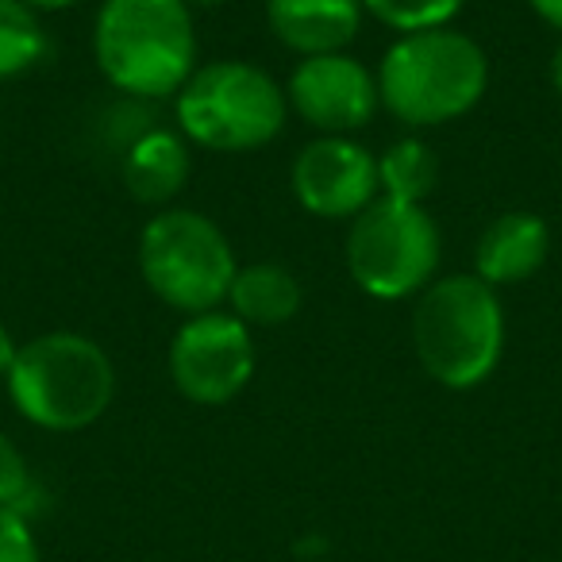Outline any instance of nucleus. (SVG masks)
Returning a JSON list of instances; mask_svg holds the SVG:
<instances>
[{"mask_svg":"<svg viewBox=\"0 0 562 562\" xmlns=\"http://www.w3.org/2000/svg\"><path fill=\"white\" fill-rule=\"evenodd\" d=\"M101 78L132 101H162L196 70V24L186 0H101L93 20Z\"/></svg>","mask_w":562,"mask_h":562,"instance_id":"1","label":"nucleus"},{"mask_svg":"<svg viewBox=\"0 0 562 562\" xmlns=\"http://www.w3.org/2000/svg\"><path fill=\"white\" fill-rule=\"evenodd\" d=\"M490 89V58L482 43L454 27L397 35L378 63V97L397 124L413 132L470 116Z\"/></svg>","mask_w":562,"mask_h":562,"instance_id":"2","label":"nucleus"},{"mask_svg":"<svg viewBox=\"0 0 562 562\" xmlns=\"http://www.w3.org/2000/svg\"><path fill=\"white\" fill-rule=\"evenodd\" d=\"M413 347L424 374L467 393L490 382L505 359V308L477 273H447L416 297Z\"/></svg>","mask_w":562,"mask_h":562,"instance_id":"3","label":"nucleus"},{"mask_svg":"<svg viewBox=\"0 0 562 562\" xmlns=\"http://www.w3.org/2000/svg\"><path fill=\"white\" fill-rule=\"evenodd\" d=\"M9 401L27 424L55 436L86 431L116 397V367L97 339L81 331H43L20 344L12 362Z\"/></svg>","mask_w":562,"mask_h":562,"instance_id":"4","label":"nucleus"},{"mask_svg":"<svg viewBox=\"0 0 562 562\" xmlns=\"http://www.w3.org/2000/svg\"><path fill=\"white\" fill-rule=\"evenodd\" d=\"M178 132L193 147L220 155H247L262 150L285 132L290 101L285 89L255 63L216 58L189 74L173 97Z\"/></svg>","mask_w":562,"mask_h":562,"instance_id":"5","label":"nucleus"},{"mask_svg":"<svg viewBox=\"0 0 562 562\" xmlns=\"http://www.w3.org/2000/svg\"><path fill=\"white\" fill-rule=\"evenodd\" d=\"M239 270L224 227L196 209H158L139 232V273L147 290L181 316L227 305Z\"/></svg>","mask_w":562,"mask_h":562,"instance_id":"6","label":"nucleus"},{"mask_svg":"<svg viewBox=\"0 0 562 562\" xmlns=\"http://www.w3.org/2000/svg\"><path fill=\"white\" fill-rule=\"evenodd\" d=\"M344 258L351 281L367 297H420L436 281L439 258H443V235L424 204L378 196L347 227Z\"/></svg>","mask_w":562,"mask_h":562,"instance_id":"7","label":"nucleus"},{"mask_svg":"<svg viewBox=\"0 0 562 562\" xmlns=\"http://www.w3.org/2000/svg\"><path fill=\"white\" fill-rule=\"evenodd\" d=\"M170 382L189 405H232L258 367L255 336L227 308L186 316L170 339Z\"/></svg>","mask_w":562,"mask_h":562,"instance_id":"8","label":"nucleus"},{"mask_svg":"<svg viewBox=\"0 0 562 562\" xmlns=\"http://www.w3.org/2000/svg\"><path fill=\"white\" fill-rule=\"evenodd\" d=\"M285 101L321 135H355L382 109L378 74L347 50L301 58L285 81Z\"/></svg>","mask_w":562,"mask_h":562,"instance_id":"9","label":"nucleus"},{"mask_svg":"<svg viewBox=\"0 0 562 562\" xmlns=\"http://www.w3.org/2000/svg\"><path fill=\"white\" fill-rule=\"evenodd\" d=\"M290 186L308 216L351 224L367 204L382 196L378 155L351 135H321L297 150Z\"/></svg>","mask_w":562,"mask_h":562,"instance_id":"10","label":"nucleus"},{"mask_svg":"<svg viewBox=\"0 0 562 562\" xmlns=\"http://www.w3.org/2000/svg\"><path fill=\"white\" fill-rule=\"evenodd\" d=\"M362 0H266V27L301 58L336 55L362 27Z\"/></svg>","mask_w":562,"mask_h":562,"instance_id":"11","label":"nucleus"},{"mask_svg":"<svg viewBox=\"0 0 562 562\" xmlns=\"http://www.w3.org/2000/svg\"><path fill=\"white\" fill-rule=\"evenodd\" d=\"M551 255V227L536 212L513 209L505 216L490 220L485 232L477 235L474 247V273L501 290V285H520L536 278Z\"/></svg>","mask_w":562,"mask_h":562,"instance_id":"12","label":"nucleus"},{"mask_svg":"<svg viewBox=\"0 0 562 562\" xmlns=\"http://www.w3.org/2000/svg\"><path fill=\"white\" fill-rule=\"evenodd\" d=\"M193 143L178 127H143L124 150V189L139 204L162 209L186 189L193 173Z\"/></svg>","mask_w":562,"mask_h":562,"instance_id":"13","label":"nucleus"},{"mask_svg":"<svg viewBox=\"0 0 562 562\" xmlns=\"http://www.w3.org/2000/svg\"><path fill=\"white\" fill-rule=\"evenodd\" d=\"M297 273L281 262H247L235 270L232 290H227V313L239 316L247 328H278L301 313Z\"/></svg>","mask_w":562,"mask_h":562,"instance_id":"14","label":"nucleus"},{"mask_svg":"<svg viewBox=\"0 0 562 562\" xmlns=\"http://www.w3.org/2000/svg\"><path fill=\"white\" fill-rule=\"evenodd\" d=\"M378 181H382V196H397V201L424 204L439 186V158L416 135L390 143L378 155Z\"/></svg>","mask_w":562,"mask_h":562,"instance_id":"15","label":"nucleus"},{"mask_svg":"<svg viewBox=\"0 0 562 562\" xmlns=\"http://www.w3.org/2000/svg\"><path fill=\"white\" fill-rule=\"evenodd\" d=\"M47 58V27L24 0H0V81L20 78Z\"/></svg>","mask_w":562,"mask_h":562,"instance_id":"16","label":"nucleus"},{"mask_svg":"<svg viewBox=\"0 0 562 562\" xmlns=\"http://www.w3.org/2000/svg\"><path fill=\"white\" fill-rule=\"evenodd\" d=\"M462 9L467 0H362V12L397 35L451 27Z\"/></svg>","mask_w":562,"mask_h":562,"instance_id":"17","label":"nucleus"},{"mask_svg":"<svg viewBox=\"0 0 562 562\" xmlns=\"http://www.w3.org/2000/svg\"><path fill=\"white\" fill-rule=\"evenodd\" d=\"M35 501H40V482H35L24 451L0 431V508H16V513L32 516Z\"/></svg>","mask_w":562,"mask_h":562,"instance_id":"18","label":"nucleus"},{"mask_svg":"<svg viewBox=\"0 0 562 562\" xmlns=\"http://www.w3.org/2000/svg\"><path fill=\"white\" fill-rule=\"evenodd\" d=\"M0 562H43L32 516L0 508Z\"/></svg>","mask_w":562,"mask_h":562,"instance_id":"19","label":"nucleus"},{"mask_svg":"<svg viewBox=\"0 0 562 562\" xmlns=\"http://www.w3.org/2000/svg\"><path fill=\"white\" fill-rule=\"evenodd\" d=\"M528 4L543 24H551L562 35V0H528Z\"/></svg>","mask_w":562,"mask_h":562,"instance_id":"20","label":"nucleus"},{"mask_svg":"<svg viewBox=\"0 0 562 562\" xmlns=\"http://www.w3.org/2000/svg\"><path fill=\"white\" fill-rule=\"evenodd\" d=\"M16 355H20V344L12 339V331L0 324V382L9 378V370H12V362H16Z\"/></svg>","mask_w":562,"mask_h":562,"instance_id":"21","label":"nucleus"},{"mask_svg":"<svg viewBox=\"0 0 562 562\" xmlns=\"http://www.w3.org/2000/svg\"><path fill=\"white\" fill-rule=\"evenodd\" d=\"M547 78H551L554 93L562 97V40H559V47L551 50V63H547Z\"/></svg>","mask_w":562,"mask_h":562,"instance_id":"22","label":"nucleus"},{"mask_svg":"<svg viewBox=\"0 0 562 562\" xmlns=\"http://www.w3.org/2000/svg\"><path fill=\"white\" fill-rule=\"evenodd\" d=\"M27 9L35 12H63V9H74V4H81V0H24Z\"/></svg>","mask_w":562,"mask_h":562,"instance_id":"23","label":"nucleus"},{"mask_svg":"<svg viewBox=\"0 0 562 562\" xmlns=\"http://www.w3.org/2000/svg\"><path fill=\"white\" fill-rule=\"evenodd\" d=\"M189 9H193V4H227V0H186Z\"/></svg>","mask_w":562,"mask_h":562,"instance_id":"24","label":"nucleus"}]
</instances>
